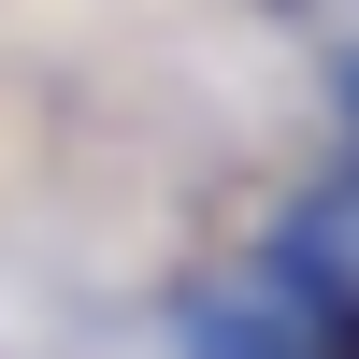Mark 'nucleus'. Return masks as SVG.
Returning <instances> with one entry per match:
<instances>
[{"label":"nucleus","instance_id":"1","mask_svg":"<svg viewBox=\"0 0 359 359\" xmlns=\"http://www.w3.org/2000/svg\"><path fill=\"white\" fill-rule=\"evenodd\" d=\"M345 287H359V172H331V187H316L302 216L273 230V302L302 316V331L345 302Z\"/></svg>","mask_w":359,"mask_h":359},{"label":"nucleus","instance_id":"2","mask_svg":"<svg viewBox=\"0 0 359 359\" xmlns=\"http://www.w3.org/2000/svg\"><path fill=\"white\" fill-rule=\"evenodd\" d=\"M345 130H359V57H345Z\"/></svg>","mask_w":359,"mask_h":359}]
</instances>
